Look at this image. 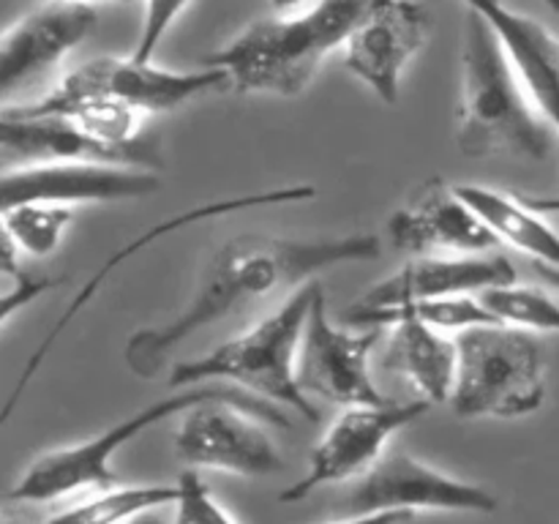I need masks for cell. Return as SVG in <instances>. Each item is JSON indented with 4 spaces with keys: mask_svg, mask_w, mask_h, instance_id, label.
<instances>
[{
    "mask_svg": "<svg viewBox=\"0 0 559 524\" xmlns=\"http://www.w3.org/2000/svg\"><path fill=\"white\" fill-rule=\"evenodd\" d=\"M382 251V240L371 233L342 235V238L289 240L243 235L213 251L211 262L200 273L189 303L156 327H140L129 336L123 360L136 377L151 380L158 374L167 355L178 344L194 336L213 322L227 320L235 311L254 300L287 289L293 284L311 282L317 273L344 262L374 260Z\"/></svg>",
    "mask_w": 559,
    "mask_h": 524,
    "instance_id": "1",
    "label": "cell"
},
{
    "mask_svg": "<svg viewBox=\"0 0 559 524\" xmlns=\"http://www.w3.org/2000/svg\"><path fill=\"white\" fill-rule=\"evenodd\" d=\"M555 142H559L557 131L535 107L502 38L486 16L469 9L456 115L459 151L469 158L506 153L544 162Z\"/></svg>",
    "mask_w": 559,
    "mask_h": 524,
    "instance_id": "2",
    "label": "cell"
},
{
    "mask_svg": "<svg viewBox=\"0 0 559 524\" xmlns=\"http://www.w3.org/2000/svg\"><path fill=\"white\" fill-rule=\"evenodd\" d=\"M211 398L238 404L246 413L257 415L260 420H267L278 429H289V418L276 402L257 396V393L243 391L229 382H205V385L175 388V393L126 415L109 429L98 431L91 440L74 442V445L55 448V451L41 453L20 480L9 491L11 502H52L74 495H102V491L115 489L118 475H115L112 462L129 442H134L142 431L175 418V415L189 413L191 407Z\"/></svg>",
    "mask_w": 559,
    "mask_h": 524,
    "instance_id": "3",
    "label": "cell"
},
{
    "mask_svg": "<svg viewBox=\"0 0 559 524\" xmlns=\"http://www.w3.org/2000/svg\"><path fill=\"white\" fill-rule=\"evenodd\" d=\"M369 0H314L306 11L260 20L207 55L202 63L224 69L240 93L298 96L320 63L344 47Z\"/></svg>",
    "mask_w": 559,
    "mask_h": 524,
    "instance_id": "4",
    "label": "cell"
},
{
    "mask_svg": "<svg viewBox=\"0 0 559 524\" xmlns=\"http://www.w3.org/2000/svg\"><path fill=\"white\" fill-rule=\"evenodd\" d=\"M322 284L317 278L300 284L284 306H278L271 317L254 325L251 331L218 344L200 358L180 360L169 371V388H191L205 382H229L243 391L257 393L267 402L287 404L295 413L320 420V409L311 404L304 388L298 385V349L309 320L311 303Z\"/></svg>",
    "mask_w": 559,
    "mask_h": 524,
    "instance_id": "5",
    "label": "cell"
},
{
    "mask_svg": "<svg viewBox=\"0 0 559 524\" xmlns=\"http://www.w3.org/2000/svg\"><path fill=\"white\" fill-rule=\"evenodd\" d=\"M451 409L464 420L522 418L546 398V355L533 331L484 322L459 331Z\"/></svg>",
    "mask_w": 559,
    "mask_h": 524,
    "instance_id": "6",
    "label": "cell"
},
{
    "mask_svg": "<svg viewBox=\"0 0 559 524\" xmlns=\"http://www.w3.org/2000/svg\"><path fill=\"white\" fill-rule=\"evenodd\" d=\"M431 409L429 398H415L407 404H358L344 407V413L328 426L322 440L311 448L309 469L300 480L278 495L282 502H304L322 486L344 484L364 478L382 456L396 431L415 424Z\"/></svg>",
    "mask_w": 559,
    "mask_h": 524,
    "instance_id": "7",
    "label": "cell"
},
{
    "mask_svg": "<svg viewBox=\"0 0 559 524\" xmlns=\"http://www.w3.org/2000/svg\"><path fill=\"white\" fill-rule=\"evenodd\" d=\"M385 336V327H360L349 331L347 325H333L328 317L325 289L320 287L306 320L298 349V385L306 396H320L338 407H358V404H385L380 388L374 385L369 371L371 349Z\"/></svg>",
    "mask_w": 559,
    "mask_h": 524,
    "instance_id": "8",
    "label": "cell"
},
{
    "mask_svg": "<svg viewBox=\"0 0 559 524\" xmlns=\"http://www.w3.org/2000/svg\"><path fill=\"white\" fill-rule=\"evenodd\" d=\"M233 80L224 69L205 66L194 71H173L153 66L151 60L131 58H96L63 76L49 102H69L82 96H107L131 107L145 109L147 115L169 112V109L189 104L207 93L227 91Z\"/></svg>",
    "mask_w": 559,
    "mask_h": 524,
    "instance_id": "9",
    "label": "cell"
},
{
    "mask_svg": "<svg viewBox=\"0 0 559 524\" xmlns=\"http://www.w3.org/2000/svg\"><path fill=\"white\" fill-rule=\"evenodd\" d=\"M175 451L189 467L240 478H267L287 467L262 420L222 398L202 402L180 415Z\"/></svg>",
    "mask_w": 559,
    "mask_h": 524,
    "instance_id": "10",
    "label": "cell"
},
{
    "mask_svg": "<svg viewBox=\"0 0 559 524\" xmlns=\"http://www.w3.org/2000/svg\"><path fill=\"white\" fill-rule=\"evenodd\" d=\"M377 511L497 513L500 500L484 486L440 473L407 451H391L347 497V513Z\"/></svg>",
    "mask_w": 559,
    "mask_h": 524,
    "instance_id": "11",
    "label": "cell"
},
{
    "mask_svg": "<svg viewBox=\"0 0 559 524\" xmlns=\"http://www.w3.org/2000/svg\"><path fill=\"white\" fill-rule=\"evenodd\" d=\"M317 196V189L314 186H284V189H267V191H254V194H243V196H224V200H213V202H202V205H194V207H186V211L175 213V216L164 218V222L153 224V227H147L145 233H140L136 238H131L129 243L120 246L118 251H115L112 257H107V260L98 265V271L93 273L91 282L82 284L80 289H76V295L71 298V303L66 306L63 314L55 320V325L49 327L47 336L38 342V347L33 349L31 360L25 364V371L20 374V380H16L14 391H11L9 402H5L3 407V420L11 418V413H14V407L20 404L22 393H25V388L31 385V380L36 377V371L41 369V364L47 360V355L52 353V347L58 344V338L63 336L66 327L71 325V322L80 317V311L85 309L87 303H91L93 298L98 295V289L107 284V278L112 276L115 271H118L123 262L134 260L136 254H140L142 249H147V246H153L156 240H164L167 235L173 233H180V229L191 227V224H200V222H207V218H222V216H233V213H240V211H254V207H271V205H293V202H306V200H314Z\"/></svg>",
    "mask_w": 559,
    "mask_h": 524,
    "instance_id": "12",
    "label": "cell"
},
{
    "mask_svg": "<svg viewBox=\"0 0 559 524\" xmlns=\"http://www.w3.org/2000/svg\"><path fill=\"white\" fill-rule=\"evenodd\" d=\"M429 41V11L420 0H369L344 44L347 69L393 107L404 69Z\"/></svg>",
    "mask_w": 559,
    "mask_h": 524,
    "instance_id": "13",
    "label": "cell"
},
{
    "mask_svg": "<svg viewBox=\"0 0 559 524\" xmlns=\"http://www.w3.org/2000/svg\"><path fill=\"white\" fill-rule=\"evenodd\" d=\"M162 189V175L142 167L93 162H47L5 167L0 207L16 202H58V205H98V202L142 200Z\"/></svg>",
    "mask_w": 559,
    "mask_h": 524,
    "instance_id": "14",
    "label": "cell"
},
{
    "mask_svg": "<svg viewBox=\"0 0 559 524\" xmlns=\"http://www.w3.org/2000/svg\"><path fill=\"white\" fill-rule=\"evenodd\" d=\"M0 145L5 167L47 162H93L142 167L162 172L164 158L158 136H147L136 147H112L76 129L63 115H22L11 107L0 115Z\"/></svg>",
    "mask_w": 559,
    "mask_h": 524,
    "instance_id": "15",
    "label": "cell"
},
{
    "mask_svg": "<svg viewBox=\"0 0 559 524\" xmlns=\"http://www.w3.org/2000/svg\"><path fill=\"white\" fill-rule=\"evenodd\" d=\"M388 240L396 251L415 257L486 254L500 243L459 196L456 186H448L437 175L418 186L407 205L391 213Z\"/></svg>",
    "mask_w": 559,
    "mask_h": 524,
    "instance_id": "16",
    "label": "cell"
},
{
    "mask_svg": "<svg viewBox=\"0 0 559 524\" xmlns=\"http://www.w3.org/2000/svg\"><path fill=\"white\" fill-rule=\"evenodd\" d=\"M516 282V267L502 254H429L415 257L396 273L366 289L347 314L448 295H478L489 287Z\"/></svg>",
    "mask_w": 559,
    "mask_h": 524,
    "instance_id": "17",
    "label": "cell"
},
{
    "mask_svg": "<svg viewBox=\"0 0 559 524\" xmlns=\"http://www.w3.org/2000/svg\"><path fill=\"white\" fill-rule=\"evenodd\" d=\"M98 25L91 3L44 0L14 25L5 27L0 41V87L11 93L33 76L58 66L71 49L80 47Z\"/></svg>",
    "mask_w": 559,
    "mask_h": 524,
    "instance_id": "18",
    "label": "cell"
},
{
    "mask_svg": "<svg viewBox=\"0 0 559 524\" xmlns=\"http://www.w3.org/2000/svg\"><path fill=\"white\" fill-rule=\"evenodd\" d=\"M464 3L491 22L535 107L559 136V38L544 22L508 9L502 0H464Z\"/></svg>",
    "mask_w": 559,
    "mask_h": 524,
    "instance_id": "19",
    "label": "cell"
},
{
    "mask_svg": "<svg viewBox=\"0 0 559 524\" xmlns=\"http://www.w3.org/2000/svg\"><path fill=\"white\" fill-rule=\"evenodd\" d=\"M382 369L407 377L431 404L451 402L459 369L456 338L418 320L396 322L382 349Z\"/></svg>",
    "mask_w": 559,
    "mask_h": 524,
    "instance_id": "20",
    "label": "cell"
},
{
    "mask_svg": "<svg viewBox=\"0 0 559 524\" xmlns=\"http://www.w3.org/2000/svg\"><path fill=\"white\" fill-rule=\"evenodd\" d=\"M456 191L500 243L559 267V233L524 196L475 183H459Z\"/></svg>",
    "mask_w": 559,
    "mask_h": 524,
    "instance_id": "21",
    "label": "cell"
},
{
    "mask_svg": "<svg viewBox=\"0 0 559 524\" xmlns=\"http://www.w3.org/2000/svg\"><path fill=\"white\" fill-rule=\"evenodd\" d=\"M402 320H418L440 331H464V327L484 325V322H497L495 314L480 303L478 295H448V298H424L409 300V303L391 306V309L358 311L347 314L344 311L342 322L349 327H391Z\"/></svg>",
    "mask_w": 559,
    "mask_h": 524,
    "instance_id": "22",
    "label": "cell"
},
{
    "mask_svg": "<svg viewBox=\"0 0 559 524\" xmlns=\"http://www.w3.org/2000/svg\"><path fill=\"white\" fill-rule=\"evenodd\" d=\"M175 500H178L175 484L115 486L102 495H85L44 524H129L131 519L147 511H158Z\"/></svg>",
    "mask_w": 559,
    "mask_h": 524,
    "instance_id": "23",
    "label": "cell"
},
{
    "mask_svg": "<svg viewBox=\"0 0 559 524\" xmlns=\"http://www.w3.org/2000/svg\"><path fill=\"white\" fill-rule=\"evenodd\" d=\"M74 207L58 202H16L3 207V235L27 257H49L63 243Z\"/></svg>",
    "mask_w": 559,
    "mask_h": 524,
    "instance_id": "24",
    "label": "cell"
},
{
    "mask_svg": "<svg viewBox=\"0 0 559 524\" xmlns=\"http://www.w3.org/2000/svg\"><path fill=\"white\" fill-rule=\"evenodd\" d=\"M497 322L533 333H559V303L549 293L527 284H500L478 293Z\"/></svg>",
    "mask_w": 559,
    "mask_h": 524,
    "instance_id": "25",
    "label": "cell"
},
{
    "mask_svg": "<svg viewBox=\"0 0 559 524\" xmlns=\"http://www.w3.org/2000/svg\"><path fill=\"white\" fill-rule=\"evenodd\" d=\"M178 500L175 505V522L173 524H238L227 513V508L211 495L205 480L200 478L194 467L183 469L178 475Z\"/></svg>",
    "mask_w": 559,
    "mask_h": 524,
    "instance_id": "26",
    "label": "cell"
},
{
    "mask_svg": "<svg viewBox=\"0 0 559 524\" xmlns=\"http://www.w3.org/2000/svg\"><path fill=\"white\" fill-rule=\"evenodd\" d=\"M189 3L191 0H142V27L131 55L136 60H151L162 38L167 36L169 27L175 25V20L183 14Z\"/></svg>",
    "mask_w": 559,
    "mask_h": 524,
    "instance_id": "27",
    "label": "cell"
},
{
    "mask_svg": "<svg viewBox=\"0 0 559 524\" xmlns=\"http://www.w3.org/2000/svg\"><path fill=\"white\" fill-rule=\"evenodd\" d=\"M5 278H11V282H9V287H5L3 300H0V322H3V325H9V320L14 317V311L31 306L38 295L49 293V289L58 284V278H38V276H31V273H25V271H16Z\"/></svg>",
    "mask_w": 559,
    "mask_h": 524,
    "instance_id": "28",
    "label": "cell"
},
{
    "mask_svg": "<svg viewBox=\"0 0 559 524\" xmlns=\"http://www.w3.org/2000/svg\"><path fill=\"white\" fill-rule=\"evenodd\" d=\"M415 513L409 511H377V513H349L347 519L333 524H407Z\"/></svg>",
    "mask_w": 559,
    "mask_h": 524,
    "instance_id": "29",
    "label": "cell"
},
{
    "mask_svg": "<svg viewBox=\"0 0 559 524\" xmlns=\"http://www.w3.org/2000/svg\"><path fill=\"white\" fill-rule=\"evenodd\" d=\"M524 200H527L530 205L535 207V211L546 213V216H551V213H559V194H551V196H524Z\"/></svg>",
    "mask_w": 559,
    "mask_h": 524,
    "instance_id": "30",
    "label": "cell"
},
{
    "mask_svg": "<svg viewBox=\"0 0 559 524\" xmlns=\"http://www.w3.org/2000/svg\"><path fill=\"white\" fill-rule=\"evenodd\" d=\"M535 273H538L540 278H544L546 284H551V287L559 289V267L557 265H546V262H533Z\"/></svg>",
    "mask_w": 559,
    "mask_h": 524,
    "instance_id": "31",
    "label": "cell"
},
{
    "mask_svg": "<svg viewBox=\"0 0 559 524\" xmlns=\"http://www.w3.org/2000/svg\"><path fill=\"white\" fill-rule=\"evenodd\" d=\"M304 3L306 0H271L273 11H278V14H293V11H298Z\"/></svg>",
    "mask_w": 559,
    "mask_h": 524,
    "instance_id": "32",
    "label": "cell"
},
{
    "mask_svg": "<svg viewBox=\"0 0 559 524\" xmlns=\"http://www.w3.org/2000/svg\"><path fill=\"white\" fill-rule=\"evenodd\" d=\"M129 524H167L164 522L162 516H158V513H153V511H147V513H142V516H136V519H131Z\"/></svg>",
    "mask_w": 559,
    "mask_h": 524,
    "instance_id": "33",
    "label": "cell"
},
{
    "mask_svg": "<svg viewBox=\"0 0 559 524\" xmlns=\"http://www.w3.org/2000/svg\"><path fill=\"white\" fill-rule=\"evenodd\" d=\"M71 3H134V0H71Z\"/></svg>",
    "mask_w": 559,
    "mask_h": 524,
    "instance_id": "34",
    "label": "cell"
},
{
    "mask_svg": "<svg viewBox=\"0 0 559 524\" xmlns=\"http://www.w3.org/2000/svg\"><path fill=\"white\" fill-rule=\"evenodd\" d=\"M546 3H549V5H551V9H555V11H557V14H559V0H546Z\"/></svg>",
    "mask_w": 559,
    "mask_h": 524,
    "instance_id": "35",
    "label": "cell"
}]
</instances>
